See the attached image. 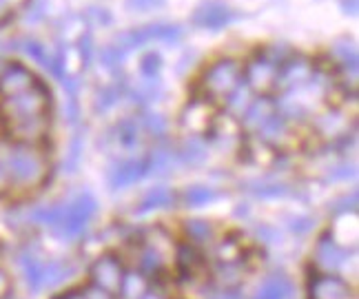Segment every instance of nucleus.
<instances>
[{
    "mask_svg": "<svg viewBox=\"0 0 359 299\" xmlns=\"http://www.w3.org/2000/svg\"><path fill=\"white\" fill-rule=\"evenodd\" d=\"M0 171L13 191H34L49 175L47 144H22L9 138L0 140Z\"/></svg>",
    "mask_w": 359,
    "mask_h": 299,
    "instance_id": "nucleus-1",
    "label": "nucleus"
},
{
    "mask_svg": "<svg viewBox=\"0 0 359 299\" xmlns=\"http://www.w3.org/2000/svg\"><path fill=\"white\" fill-rule=\"evenodd\" d=\"M244 78V64L236 58H219L209 69L202 74L200 87H202V98L215 102H226V98L236 91Z\"/></svg>",
    "mask_w": 359,
    "mask_h": 299,
    "instance_id": "nucleus-2",
    "label": "nucleus"
},
{
    "mask_svg": "<svg viewBox=\"0 0 359 299\" xmlns=\"http://www.w3.org/2000/svg\"><path fill=\"white\" fill-rule=\"evenodd\" d=\"M98 213V202L91 193H78L72 202L65 204L60 222L53 226V235L60 239H78L87 230L89 222Z\"/></svg>",
    "mask_w": 359,
    "mask_h": 299,
    "instance_id": "nucleus-3",
    "label": "nucleus"
},
{
    "mask_svg": "<svg viewBox=\"0 0 359 299\" xmlns=\"http://www.w3.org/2000/svg\"><path fill=\"white\" fill-rule=\"evenodd\" d=\"M184 38V27L182 25H173V22H151V25H142L137 29H129L120 34L114 43L118 47H122L124 51H131L135 47H142L151 40H162L167 45H175Z\"/></svg>",
    "mask_w": 359,
    "mask_h": 299,
    "instance_id": "nucleus-4",
    "label": "nucleus"
},
{
    "mask_svg": "<svg viewBox=\"0 0 359 299\" xmlns=\"http://www.w3.org/2000/svg\"><path fill=\"white\" fill-rule=\"evenodd\" d=\"M238 16L240 13L233 11L224 0H202L191 13V22L200 27V29L219 32V29H224V27H229Z\"/></svg>",
    "mask_w": 359,
    "mask_h": 299,
    "instance_id": "nucleus-5",
    "label": "nucleus"
},
{
    "mask_svg": "<svg viewBox=\"0 0 359 299\" xmlns=\"http://www.w3.org/2000/svg\"><path fill=\"white\" fill-rule=\"evenodd\" d=\"M89 275H91L93 288H98L107 295H118V291L122 286V279H124V270L114 253H104L91 264Z\"/></svg>",
    "mask_w": 359,
    "mask_h": 299,
    "instance_id": "nucleus-6",
    "label": "nucleus"
},
{
    "mask_svg": "<svg viewBox=\"0 0 359 299\" xmlns=\"http://www.w3.org/2000/svg\"><path fill=\"white\" fill-rule=\"evenodd\" d=\"M317 69H315V62L304 56V53H291L282 64H280V71H278V87H282L284 91L288 89H297L309 85L311 80L315 78Z\"/></svg>",
    "mask_w": 359,
    "mask_h": 299,
    "instance_id": "nucleus-7",
    "label": "nucleus"
},
{
    "mask_svg": "<svg viewBox=\"0 0 359 299\" xmlns=\"http://www.w3.org/2000/svg\"><path fill=\"white\" fill-rule=\"evenodd\" d=\"M278 71H280V67L266 60L257 51L253 60L244 67L246 87L251 91H259V93H269L273 89H278Z\"/></svg>",
    "mask_w": 359,
    "mask_h": 299,
    "instance_id": "nucleus-8",
    "label": "nucleus"
},
{
    "mask_svg": "<svg viewBox=\"0 0 359 299\" xmlns=\"http://www.w3.org/2000/svg\"><path fill=\"white\" fill-rule=\"evenodd\" d=\"M351 251L339 246L335 242V237L330 233H324L320 239H317L315 246V264L320 268V273H335V270L346 266V262L351 260Z\"/></svg>",
    "mask_w": 359,
    "mask_h": 299,
    "instance_id": "nucleus-9",
    "label": "nucleus"
},
{
    "mask_svg": "<svg viewBox=\"0 0 359 299\" xmlns=\"http://www.w3.org/2000/svg\"><path fill=\"white\" fill-rule=\"evenodd\" d=\"M309 299H355L348 281L333 273H315L309 281Z\"/></svg>",
    "mask_w": 359,
    "mask_h": 299,
    "instance_id": "nucleus-10",
    "label": "nucleus"
},
{
    "mask_svg": "<svg viewBox=\"0 0 359 299\" xmlns=\"http://www.w3.org/2000/svg\"><path fill=\"white\" fill-rule=\"evenodd\" d=\"M182 129L189 131L191 135H196V138H206V133H209L211 125H213V111H211V102L209 100H193L187 104V109L182 111Z\"/></svg>",
    "mask_w": 359,
    "mask_h": 299,
    "instance_id": "nucleus-11",
    "label": "nucleus"
},
{
    "mask_svg": "<svg viewBox=\"0 0 359 299\" xmlns=\"http://www.w3.org/2000/svg\"><path fill=\"white\" fill-rule=\"evenodd\" d=\"M142 178H147V158L124 160L109 171V188L111 191H120V188H127L135 182H140Z\"/></svg>",
    "mask_w": 359,
    "mask_h": 299,
    "instance_id": "nucleus-12",
    "label": "nucleus"
},
{
    "mask_svg": "<svg viewBox=\"0 0 359 299\" xmlns=\"http://www.w3.org/2000/svg\"><path fill=\"white\" fill-rule=\"evenodd\" d=\"M330 56H333L337 62H339V69L344 76H348L353 80H357V69H359V58H357V45L355 40L344 36V38H337L333 47H330Z\"/></svg>",
    "mask_w": 359,
    "mask_h": 299,
    "instance_id": "nucleus-13",
    "label": "nucleus"
},
{
    "mask_svg": "<svg viewBox=\"0 0 359 299\" xmlns=\"http://www.w3.org/2000/svg\"><path fill=\"white\" fill-rule=\"evenodd\" d=\"M278 111L275 109V102L269 98H257L251 104L246 106V111L242 113V129L248 133H257L262 129V125Z\"/></svg>",
    "mask_w": 359,
    "mask_h": 299,
    "instance_id": "nucleus-14",
    "label": "nucleus"
},
{
    "mask_svg": "<svg viewBox=\"0 0 359 299\" xmlns=\"http://www.w3.org/2000/svg\"><path fill=\"white\" fill-rule=\"evenodd\" d=\"M255 299H295V286L286 275L275 273L257 288Z\"/></svg>",
    "mask_w": 359,
    "mask_h": 299,
    "instance_id": "nucleus-15",
    "label": "nucleus"
},
{
    "mask_svg": "<svg viewBox=\"0 0 359 299\" xmlns=\"http://www.w3.org/2000/svg\"><path fill=\"white\" fill-rule=\"evenodd\" d=\"M175 262H177L180 273H182L184 279H193L204 268L202 253L196 246H193V244H182V246H177Z\"/></svg>",
    "mask_w": 359,
    "mask_h": 299,
    "instance_id": "nucleus-16",
    "label": "nucleus"
},
{
    "mask_svg": "<svg viewBox=\"0 0 359 299\" xmlns=\"http://www.w3.org/2000/svg\"><path fill=\"white\" fill-rule=\"evenodd\" d=\"M18 266L22 270V277L27 281V286H29L32 293H38L43 291V268H45V262L38 260V257L29 251H25L20 257H18Z\"/></svg>",
    "mask_w": 359,
    "mask_h": 299,
    "instance_id": "nucleus-17",
    "label": "nucleus"
},
{
    "mask_svg": "<svg viewBox=\"0 0 359 299\" xmlns=\"http://www.w3.org/2000/svg\"><path fill=\"white\" fill-rule=\"evenodd\" d=\"M315 129H317V133L322 135V138L337 140L339 135L346 133L348 125H346V118L341 116V111H337V109H330V111L322 113L320 118L315 120Z\"/></svg>",
    "mask_w": 359,
    "mask_h": 299,
    "instance_id": "nucleus-18",
    "label": "nucleus"
},
{
    "mask_svg": "<svg viewBox=\"0 0 359 299\" xmlns=\"http://www.w3.org/2000/svg\"><path fill=\"white\" fill-rule=\"evenodd\" d=\"M162 96H164V87L158 78H142L140 83H137L135 87H131V91H129V98L140 106L160 102Z\"/></svg>",
    "mask_w": 359,
    "mask_h": 299,
    "instance_id": "nucleus-19",
    "label": "nucleus"
},
{
    "mask_svg": "<svg viewBox=\"0 0 359 299\" xmlns=\"http://www.w3.org/2000/svg\"><path fill=\"white\" fill-rule=\"evenodd\" d=\"M257 135L262 138V142H266L269 146H278V144H284L288 140V135H291V129H288V122L278 116V111H275L264 125H262V129L257 131Z\"/></svg>",
    "mask_w": 359,
    "mask_h": 299,
    "instance_id": "nucleus-20",
    "label": "nucleus"
},
{
    "mask_svg": "<svg viewBox=\"0 0 359 299\" xmlns=\"http://www.w3.org/2000/svg\"><path fill=\"white\" fill-rule=\"evenodd\" d=\"M140 237H142V246L154 249L162 257H167V260L169 255H173V237L162 226H149L147 230H142Z\"/></svg>",
    "mask_w": 359,
    "mask_h": 299,
    "instance_id": "nucleus-21",
    "label": "nucleus"
},
{
    "mask_svg": "<svg viewBox=\"0 0 359 299\" xmlns=\"http://www.w3.org/2000/svg\"><path fill=\"white\" fill-rule=\"evenodd\" d=\"M215 257H217V266H244V246L238 242L236 235H231L217 244Z\"/></svg>",
    "mask_w": 359,
    "mask_h": 299,
    "instance_id": "nucleus-22",
    "label": "nucleus"
},
{
    "mask_svg": "<svg viewBox=\"0 0 359 299\" xmlns=\"http://www.w3.org/2000/svg\"><path fill=\"white\" fill-rule=\"evenodd\" d=\"M206 142L202 138H196V135H191V138L184 140V144L180 146L177 151V160L182 162V165H189V167H200L206 162Z\"/></svg>",
    "mask_w": 359,
    "mask_h": 299,
    "instance_id": "nucleus-23",
    "label": "nucleus"
},
{
    "mask_svg": "<svg viewBox=\"0 0 359 299\" xmlns=\"http://www.w3.org/2000/svg\"><path fill=\"white\" fill-rule=\"evenodd\" d=\"M175 202V195L171 188H164V186H158V188H151V191L142 197L140 207H137V213L140 215H147L151 211H160V209H169L173 207Z\"/></svg>",
    "mask_w": 359,
    "mask_h": 299,
    "instance_id": "nucleus-24",
    "label": "nucleus"
},
{
    "mask_svg": "<svg viewBox=\"0 0 359 299\" xmlns=\"http://www.w3.org/2000/svg\"><path fill=\"white\" fill-rule=\"evenodd\" d=\"M177 158H173L171 148L167 146H158L151 151V155L147 158V175H156V178H162L173 169V162Z\"/></svg>",
    "mask_w": 359,
    "mask_h": 299,
    "instance_id": "nucleus-25",
    "label": "nucleus"
},
{
    "mask_svg": "<svg viewBox=\"0 0 359 299\" xmlns=\"http://www.w3.org/2000/svg\"><path fill=\"white\" fill-rule=\"evenodd\" d=\"M140 133H142L140 120L124 118L118 122V127H116V142L124 148H135L137 144H140Z\"/></svg>",
    "mask_w": 359,
    "mask_h": 299,
    "instance_id": "nucleus-26",
    "label": "nucleus"
},
{
    "mask_svg": "<svg viewBox=\"0 0 359 299\" xmlns=\"http://www.w3.org/2000/svg\"><path fill=\"white\" fill-rule=\"evenodd\" d=\"M74 275V266L67 262H45L43 268V288L58 286L65 279Z\"/></svg>",
    "mask_w": 359,
    "mask_h": 299,
    "instance_id": "nucleus-27",
    "label": "nucleus"
},
{
    "mask_svg": "<svg viewBox=\"0 0 359 299\" xmlns=\"http://www.w3.org/2000/svg\"><path fill=\"white\" fill-rule=\"evenodd\" d=\"M122 93H124V87H122V85H109V87L100 89L98 93H95V100H93L95 113H107V111H111V109L120 102Z\"/></svg>",
    "mask_w": 359,
    "mask_h": 299,
    "instance_id": "nucleus-28",
    "label": "nucleus"
},
{
    "mask_svg": "<svg viewBox=\"0 0 359 299\" xmlns=\"http://www.w3.org/2000/svg\"><path fill=\"white\" fill-rule=\"evenodd\" d=\"M164 268H167V257H162L154 249L142 246V255H140V270L142 273L149 277H158L160 273H164Z\"/></svg>",
    "mask_w": 359,
    "mask_h": 299,
    "instance_id": "nucleus-29",
    "label": "nucleus"
},
{
    "mask_svg": "<svg viewBox=\"0 0 359 299\" xmlns=\"http://www.w3.org/2000/svg\"><path fill=\"white\" fill-rule=\"evenodd\" d=\"M215 200H217V193L213 191L211 186H204V184H193V186L187 188V193H184V202L193 209L206 207V204H211Z\"/></svg>",
    "mask_w": 359,
    "mask_h": 299,
    "instance_id": "nucleus-30",
    "label": "nucleus"
},
{
    "mask_svg": "<svg viewBox=\"0 0 359 299\" xmlns=\"http://www.w3.org/2000/svg\"><path fill=\"white\" fill-rule=\"evenodd\" d=\"M144 293H147V281L142 279V275H137V273L124 275L122 286L118 291V295L122 299H142Z\"/></svg>",
    "mask_w": 359,
    "mask_h": 299,
    "instance_id": "nucleus-31",
    "label": "nucleus"
},
{
    "mask_svg": "<svg viewBox=\"0 0 359 299\" xmlns=\"http://www.w3.org/2000/svg\"><path fill=\"white\" fill-rule=\"evenodd\" d=\"M140 127L147 133L154 135V138H164L167 131H169V122H167V118H164L162 113H158V111H144L142 118H140Z\"/></svg>",
    "mask_w": 359,
    "mask_h": 299,
    "instance_id": "nucleus-32",
    "label": "nucleus"
},
{
    "mask_svg": "<svg viewBox=\"0 0 359 299\" xmlns=\"http://www.w3.org/2000/svg\"><path fill=\"white\" fill-rule=\"evenodd\" d=\"M251 191L255 197L259 200H278V197H291L293 195V188L288 186V184H264V182H255L251 186Z\"/></svg>",
    "mask_w": 359,
    "mask_h": 299,
    "instance_id": "nucleus-33",
    "label": "nucleus"
},
{
    "mask_svg": "<svg viewBox=\"0 0 359 299\" xmlns=\"http://www.w3.org/2000/svg\"><path fill=\"white\" fill-rule=\"evenodd\" d=\"M251 89L246 87V83H240V87L231 93V96L226 98V109L233 113V116H240L246 111V106L251 104Z\"/></svg>",
    "mask_w": 359,
    "mask_h": 299,
    "instance_id": "nucleus-34",
    "label": "nucleus"
},
{
    "mask_svg": "<svg viewBox=\"0 0 359 299\" xmlns=\"http://www.w3.org/2000/svg\"><path fill=\"white\" fill-rule=\"evenodd\" d=\"M124 58H127V51H124L122 47H118L116 43L114 45H109L104 49H100V62L104 69H109L111 74L120 71V67L124 62Z\"/></svg>",
    "mask_w": 359,
    "mask_h": 299,
    "instance_id": "nucleus-35",
    "label": "nucleus"
},
{
    "mask_svg": "<svg viewBox=\"0 0 359 299\" xmlns=\"http://www.w3.org/2000/svg\"><path fill=\"white\" fill-rule=\"evenodd\" d=\"M82 148H85V138H82V133H76L72 144H69V151H67V158L62 162V169L67 173H74L78 171L80 167V160H82Z\"/></svg>",
    "mask_w": 359,
    "mask_h": 299,
    "instance_id": "nucleus-36",
    "label": "nucleus"
},
{
    "mask_svg": "<svg viewBox=\"0 0 359 299\" xmlns=\"http://www.w3.org/2000/svg\"><path fill=\"white\" fill-rule=\"evenodd\" d=\"M184 228H187V235L193 242L204 244V242H211L213 239V228H211V224L206 222V220H187Z\"/></svg>",
    "mask_w": 359,
    "mask_h": 299,
    "instance_id": "nucleus-37",
    "label": "nucleus"
},
{
    "mask_svg": "<svg viewBox=\"0 0 359 299\" xmlns=\"http://www.w3.org/2000/svg\"><path fill=\"white\" fill-rule=\"evenodd\" d=\"M162 56L158 51H147L144 56L140 58V71H142V78H158L160 69H162Z\"/></svg>",
    "mask_w": 359,
    "mask_h": 299,
    "instance_id": "nucleus-38",
    "label": "nucleus"
},
{
    "mask_svg": "<svg viewBox=\"0 0 359 299\" xmlns=\"http://www.w3.org/2000/svg\"><path fill=\"white\" fill-rule=\"evenodd\" d=\"M82 18H85V22L89 25H95V27H107V25H111L114 22V16H111V11L100 7V5H91L85 9V13H82Z\"/></svg>",
    "mask_w": 359,
    "mask_h": 299,
    "instance_id": "nucleus-39",
    "label": "nucleus"
},
{
    "mask_svg": "<svg viewBox=\"0 0 359 299\" xmlns=\"http://www.w3.org/2000/svg\"><path fill=\"white\" fill-rule=\"evenodd\" d=\"M357 204H359V197H357V191H353V193H346V195L337 197L333 204H330V211H333L335 217L348 215V213H357Z\"/></svg>",
    "mask_w": 359,
    "mask_h": 299,
    "instance_id": "nucleus-40",
    "label": "nucleus"
},
{
    "mask_svg": "<svg viewBox=\"0 0 359 299\" xmlns=\"http://www.w3.org/2000/svg\"><path fill=\"white\" fill-rule=\"evenodd\" d=\"M27 0H0V27H5L22 11Z\"/></svg>",
    "mask_w": 359,
    "mask_h": 299,
    "instance_id": "nucleus-41",
    "label": "nucleus"
},
{
    "mask_svg": "<svg viewBox=\"0 0 359 299\" xmlns=\"http://www.w3.org/2000/svg\"><path fill=\"white\" fill-rule=\"evenodd\" d=\"M78 51H80V60H82V64L89 67L91 60H93V53H95L93 36H91L89 32L80 36V40H78Z\"/></svg>",
    "mask_w": 359,
    "mask_h": 299,
    "instance_id": "nucleus-42",
    "label": "nucleus"
},
{
    "mask_svg": "<svg viewBox=\"0 0 359 299\" xmlns=\"http://www.w3.org/2000/svg\"><path fill=\"white\" fill-rule=\"evenodd\" d=\"M355 165H348V162H344L339 167H333L328 171V182H346V180H353L355 178Z\"/></svg>",
    "mask_w": 359,
    "mask_h": 299,
    "instance_id": "nucleus-43",
    "label": "nucleus"
},
{
    "mask_svg": "<svg viewBox=\"0 0 359 299\" xmlns=\"http://www.w3.org/2000/svg\"><path fill=\"white\" fill-rule=\"evenodd\" d=\"M167 0H124V5H127L129 11H156V9H162Z\"/></svg>",
    "mask_w": 359,
    "mask_h": 299,
    "instance_id": "nucleus-44",
    "label": "nucleus"
},
{
    "mask_svg": "<svg viewBox=\"0 0 359 299\" xmlns=\"http://www.w3.org/2000/svg\"><path fill=\"white\" fill-rule=\"evenodd\" d=\"M255 235H257L259 242H264V244H275V242L282 239V235L278 233V228H271V226H264V224L255 228Z\"/></svg>",
    "mask_w": 359,
    "mask_h": 299,
    "instance_id": "nucleus-45",
    "label": "nucleus"
},
{
    "mask_svg": "<svg viewBox=\"0 0 359 299\" xmlns=\"http://www.w3.org/2000/svg\"><path fill=\"white\" fill-rule=\"evenodd\" d=\"M288 226H291V230L295 235H306L309 230L315 226V220H313V217H295V220H291V224H288Z\"/></svg>",
    "mask_w": 359,
    "mask_h": 299,
    "instance_id": "nucleus-46",
    "label": "nucleus"
},
{
    "mask_svg": "<svg viewBox=\"0 0 359 299\" xmlns=\"http://www.w3.org/2000/svg\"><path fill=\"white\" fill-rule=\"evenodd\" d=\"M80 104H78V98H69V102L65 104V118L67 122H72V125H78L80 122Z\"/></svg>",
    "mask_w": 359,
    "mask_h": 299,
    "instance_id": "nucleus-47",
    "label": "nucleus"
},
{
    "mask_svg": "<svg viewBox=\"0 0 359 299\" xmlns=\"http://www.w3.org/2000/svg\"><path fill=\"white\" fill-rule=\"evenodd\" d=\"M62 89L69 98H78V91H80V80L78 78H62Z\"/></svg>",
    "mask_w": 359,
    "mask_h": 299,
    "instance_id": "nucleus-48",
    "label": "nucleus"
},
{
    "mask_svg": "<svg viewBox=\"0 0 359 299\" xmlns=\"http://www.w3.org/2000/svg\"><path fill=\"white\" fill-rule=\"evenodd\" d=\"M339 7H341L344 13H346V16L357 18V13H359V0H341Z\"/></svg>",
    "mask_w": 359,
    "mask_h": 299,
    "instance_id": "nucleus-49",
    "label": "nucleus"
},
{
    "mask_svg": "<svg viewBox=\"0 0 359 299\" xmlns=\"http://www.w3.org/2000/svg\"><path fill=\"white\" fill-rule=\"evenodd\" d=\"M82 293H85V299H111V295H107V293L93 288V286L89 291H82Z\"/></svg>",
    "mask_w": 359,
    "mask_h": 299,
    "instance_id": "nucleus-50",
    "label": "nucleus"
},
{
    "mask_svg": "<svg viewBox=\"0 0 359 299\" xmlns=\"http://www.w3.org/2000/svg\"><path fill=\"white\" fill-rule=\"evenodd\" d=\"M193 60H196V56H193V53H184V56H182V60H180L177 62V74H184V67L189 64H193Z\"/></svg>",
    "mask_w": 359,
    "mask_h": 299,
    "instance_id": "nucleus-51",
    "label": "nucleus"
},
{
    "mask_svg": "<svg viewBox=\"0 0 359 299\" xmlns=\"http://www.w3.org/2000/svg\"><path fill=\"white\" fill-rule=\"evenodd\" d=\"M7 288H9V281H7V275L3 273V270H0V297H5Z\"/></svg>",
    "mask_w": 359,
    "mask_h": 299,
    "instance_id": "nucleus-52",
    "label": "nucleus"
},
{
    "mask_svg": "<svg viewBox=\"0 0 359 299\" xmlns=\"http://www.w3.org/2000/svg\"><path fill=\"white\" fill-rule=\"evenodd\" d=\"M62 299H85V293H82V291H72V293H67Z\"/></svg>",
    "mask_w": 359,
    "mask_h": 299,
    "instance_id": "nucleus-53",
    "label": "nucleus"
},
{
    "mask_svg": "<svg viewBox=\"0 0 359 299\" xmlns=\"http://www.w3.org/2000/svg\"><path fill=\"white\" fill-rule=\"evenodd\" d=\"M213 299H240L236 293H219L217 297H213Z\"/></svg>",
    "mask_w": 359,
    "mask_h": 299,
    "instance_id": "nucleus-54",
    "label": "nucleus"
},
{
    "mask_svg": "<svg viewBox=\"0 0 359 299\" xmlns=\"http://www.w3.org/2000/svg\"><path fill=\"white\" fill-rule=\"evenodd\" d=\"M142 299H162V297H158V295H151V293H144V297Z\"/></svg>",
    "mask_w": 359,
    "mask_h": 299,
    "instance_id": "nucleus-55",
    "label": "nucleus"
},
{
    "mask_svg": "<svg viewBox=\"0 0 359 299\" xmlns=\"http://www.w3.org/2000/svg\"><path fill=\"white\" fill-rule=\"evenodd\" d=\"M56 299H62V297H56Z\"/></svg>",
    "mask_w": 359,
    "mask_h": 299,
    "instance_id": "nucleus-56",
    "label": "nucleus"
}]
</instances>
